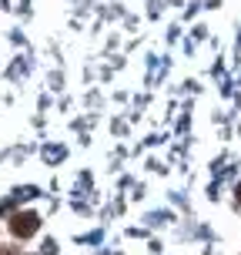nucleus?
I'll list each match as a JSON object with an SVG mask.
<instances>
[{"mask_svg": "<svg viewBox=\"0 0 241 255\" xmlns=\"http://www.w3.org/2000/svg\"><path fill=\"white\" fill-rule=\"evenodd\" d=\"M37 229H40V218L34 215V212H17V215L10 218V232L17 239H30Z\"/></svg>", "mask_w": 241, "mask_h": 255, "instance_id": "f257e3e1", "label": "nucleus"}, {"mask_svg": "<svg viewBox=\"0 0 241 255\" xmlns=\"http://www.w3.org/2000/svg\"><path fill=\"white\" fill-rule=\"evenodd\" d=\"M0 255H20V252H13V249H7V245H0Z\"/></svg>", "mask_w": 241, "mask_h": 255, "instance_id": "f03ea898", "label": "nucleus"}, {"mask_svg": "<svg viewBox=\"0 0 241 255\" xmlns=\"http://www.w3.org/2000/svg\"><path fill=\"white\" fill-rule=\"evenodd\" d=\"M235 198H238V205H241V185H238V188H235Z\"/></svg>", "mask_w": 241, "mask_h": 255, "instance_id": "7ed1b4c3", "label": "nucleus"}]
</instances>
